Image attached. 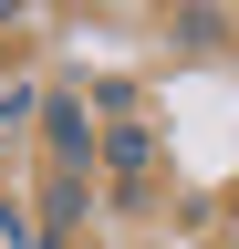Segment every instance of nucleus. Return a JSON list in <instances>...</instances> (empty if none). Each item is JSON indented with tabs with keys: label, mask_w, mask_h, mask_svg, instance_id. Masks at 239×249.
<instances>
[{
	"label": "nucleus",
	"mask_w": 239,
	"mask_h": 249,
	"mask_svg": "<svg viewBox=\"0 0 239 249\" xmlns=\"http://www.w3.org/2000/svg\"><path fill=\"white\" fill-rule=\"evenodd\" d=\"M52 145H63V166H83V156H94V124H83V104H73V93L52 104Z\"/></svg>",
	"instance_id": "obj_1"
}]
</instances>
